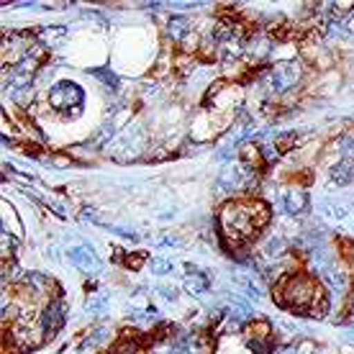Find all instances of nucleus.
I'll use <instances>...</instances> for the list:
<instances>
[{"instance_id":"nucleus-1","label":"nucleus","mask_w":354,"mask_h":354,"mask_svg":"<svg viewBox=\"0 0 354 354\" xmlns=\"http://www.w3.org/2000/svg\"><path fill=\"white\" fill-rule=\"evenodd\" d=\"M267 205L265 203H252V201H231L221 208L218 223H221L223 236L239 247L247 239L254 236V231L267 221Z\"/></svg>"},{"instance_id":"nucleus-2","label":"nucleus","mask_w":354,"mask_h":354,"mask_svg":"<svg viewBox=\"0 0 354 354\" xmlns=\"http://www.w3.org/2000/svg\"><path fill=\"white\" fill-rule=\"evenodd\" d=\"M277 301H280V306L295 310V313H310V316H321L319 310L326 308L321 285L310 274H290V277H285L280 288H277Z\"/></svg>"},{"instance_id":"nucleus-3","label":"nucleus","mask_w":354,"mask_h":354,"mask_svg":"<svg viewBox=\"0 0 354 354\" xmlns=\"http://www.w3.org/2000/svg\"><path fill=\"white\" fill-rule=\"evenodd\" d=\"M301 77H303V67L298 62H280L270 70L267 85L274 93H288V90H292L301 82Z\"/></svg>"},{"instance_id":"nucleus-4","label":"nucleus","mask_w":354,"mask_h":354,"mask_svg":"<svg viewBox=\"0 0 354 354\" xmlns=\"http://www.w3.org/2000/svg\"><path fill=\"white\" fill-rule=\"evenodd\" d=\"M82 100H85V93H82V88H77L75 82H57V85L49 90V106L57 108V111L75 108V111L80 113Z\"/></svg>"},{"instance_id":"nucleus-5","label":"nucleus","mask_w":354,"mask_h":354,"mask_svg":"<svg viewBox=\"0 0 354 354\" xmlns=\"http://www.w3.org/2000/svg\"><path fill=\"white\" fill-rule=\"evenodd\" d=\"M64 324H67V306L62 301L49 303L44 313H41V331H44L46 337H54Z\"/></svg>"},{"instance_id":"nucleus-6","label":"nucleus","mask_w":354,"mask_h":354,"mask_svg":"<svg viewBox=\"0 0 354 354\" xmlns=\"http://www.w3.org/2000/svg\"><path fill=\"white\" fill-rule=\"evenodd\" d=\"M67 259L77 270H82V272H95V270H100V259H97L95 249L90 247V244H77V247L67 249Z\"/></svg>"},{"instance_id":"nucleus-7","label":"nucleus","mask_w":354,"mask_h":354,"mask_svg":"<svg viewBox=\"0 0 354 354\" xmlns=\"http://www.w3.org/2000/svg\"><path fill=\"white\" fill-rule=\"evenodd\" d=\"M247 54L252 59H267L270 54H272V41H270V36L267 34H254L252 39L247 41Z\"/></svg>"},{"instance_id":"nucleus-8","label":"nucleus","mask_w":354,"mask_h":354,"mask_svg":"<svg viewBox=\"0 0 354 354\" xmlns=\"http://www.w3.org/2000/svg\"><path fill=\"white\" fill-rule=\"evenodd\" d=\"M283 205L290 216H301V213L308 208V195L303 193V190H298V187H290L283 198Z\"/></svg>"},{"instance_id":"nucleus-9","label":"nucleus","mask_w":354,"mask_h":354,"mask_svg":"<svg viewBox=\"0 0 354 354\" xmlns=\"http://www.w3.org/2000/svg\"><path fill=\"white\" fill-rule=\"evenodd\" d=\"M193 31V24H190V18L187 16H172L167 24V34L172 41H185L187 36Z\"/></svg>"},{"instance_id":"nucleus-10","label":"nucleus","mask_w":354,"mask_h":354,"mask_svg":"<svg viewBox=\"0 0 354 354\" xmlns=\"http://www.w3.org/2000/svg\"><path fill=\"white\" fill-rule=\"evenodd\" d=\"M208 285H211V280H208V274L201 272V270H195V267H187V274H185V288L193 295H203L205 290H208Z\"/></svg>"},{"instance_id":"nucleus-11","label":"nucleus","mask_w":354,"mask_h":354,"mask_svg":"<svg viewBox=\"0 0 354 354\" xmlns=\"http://www.w3.org/2000/svg\"><path fill=\"white\" fill-rule=\"evenodd\" d=\"M319 277L328 285V290H334V292H344L346 290V274L342 272L337 265L326 267V270H324Z\"/></svg>"},{"instance_id":"nucleus-12","label":"nucleus","mask_w":354,"mask_h":354,"mask_svg":"<svg viewBox=\"0 0 354 354\" xmlns=\"http://www.w3.org/2000/svg\"><path fill=\"white\" fill-rule=\"evenodd\" d=\"M354 180V162L352 160H342L339 165H334L331 167V183L334 185H349Z\"/></svg>"},{"instance_id":"nucleus-13","label":"nucleus","mask_w":354,"mask_h":354,"mask_svg":"<svg viewBox=\"0 0 354 354\" xmlns=\"http://www.w3.org/2000/svg\"><path fill=\"white\" fill-rule=\"evenodd\" d=\"M108 337H111V328H106V326L95 328V331H93V334H90V337L80 344V349H95V346L106 344Z\"/></svg>"},{"instance_id":"nucleus-14","label":"nucleus","mask_w":354,"mask_h":354,"mask_svg":"<svg viewBox=\"0 0 354 354\" xmlns=\"http://www.w3.org/2000/svg\"><path fill=\"white\" fill-rule=\"evenodd\" d=\"M24 280H26V285L36 292V295H39V292H46V288L52 285V280H49L46 274H41V272H28Z\"/></svg>"},{"instance_id":"nucleus-15","label":"nucleus","mask_w":354,"mask_h":354,"mask_svg":"<svg viewBox=\"0 0 354 354\" xmlns=\"http://www.w3.org/2000/svg\"><path fill=\"white\" fill-rule=\"evenodd\" d=\"M129 319H131L133 324H142V326H151L154 321L160 319V313H157V308H149V306H147L144 310H133Z\"/></svg>"},{"instance_id":"nucleus-16","label":"nucleus","mask_w":354,"mask_h":354,"mask_svg":"<svg viewBox=\"0 0 354 354\" xmlns=\"http://www.w3.org/2000/svg\"><path fill=\"white\" fill-rule=\"evenodd\" d=\"M90 75H93V77H97V80L103 82L106 88H111V90L118 88V75H115L113 70H106V67H97V70H90Z\"/></svg>"},{"instance_id":"nucleus-17","label":"nucleus","mask_w":354,"mask_h":354,"mask_svg":"<svg viewBox=\"0 0 354 354\" xmlns=\"http://www.w3.org/2000/svg\"><path fill=\"white\" fill-rule=\"evenodd\" d=\"M285 239H280V236H274V239H270L265 244V254H270V257H277V254H283L285 252Z\"/></svg>"},{"instance_id":"nucleus-18","label":"nucleus","mask_w":354,"mask_h":354,"mask_svg":"<svg viewBox=\"0 0 354 354\" xmlns=\"http://www.w3.org/2000/svg\"><path fill=\"white\" fill-rule=\"evenodd\" d=\"M85 308L90 313H95V316H103V310L108 308V298H93V301L85 303Z\"/></svg>"},{"instance_id":"nucleus-19","label":"nucleus","mask_w":354,"mask_h":354,"mask_svg":"<svg viewBox=\"0 0 354 354\" xmlns=\"http://www.w3.org/2000/svg\"><path fill=\"white\" fill-rule=\"evenodd\" d=\"M151 272L154 274H169L172 272V262H169V259H151Z\"/></svg>"},{"instance_id":"nucleus-20","label":"nucleus","mask_w":354,"mask_h":354,"mask_svg":"<svg viewBox=\"0 0 354 354\" xmlns=\"http://www.w3.org/2000/svg\"><path fill=\"white\" fill-rule=\"evenodd\" d=\"M262 157H265V162H274L280 157V147L277 144H265L262 147Z\"/></svg>"},{"instance_id":"nucleus-21","label":"nucleus","mask_w":354,"mask_h":354,"mask_svg":"<svg viewBox=\"0 0 354 354\" xmlns=\"http://www.w3.org/2000/svg\"><path fill=\"white\" fill-rule=\"evenodd\" d=\"M295 354H319V346L313 344V342H301V344L295 346Z\"/></svg>"},{"instance_id":"nucleus-22","label":"nucleus","mask_w":354,"mask_h":354,"mask_svg":"<svg viewBox=\"0 0 354 354\" xmlns=\"http://www.w3.org/2000/svg\"><path fill=\"white\" fill-rule=\"evenodd\" d=\"M162 295H165L167 301H177V292H175V290H169V288H162Z\"/></svg>"},{"instance_id":"nucleus-23","label":"nucleus","mask_w":354,"mask_h":354,"mask_svg":"<svg viewBox=\"0 0 354 354\" xmlns=\"http://www.w3.org/2000/svg\"><path fill=\"white\" fill-rule=\"evenodd\" d=\"M352 308H354V292H352Z\"/></svg>"},{"instance_id":"nucleus-24","label":"nucleus","mask_w":354,"mask_h":354,"mask_svg":"<svg viewBox=\"0 0 354 354\" xmlns=\"http://www.w3.org/2000/svg\"><path fill=\"white\" fill-rule=\"evenodd\" d=\"M113 354H129V352H113Z\"/></svg>"}]
</instances>
